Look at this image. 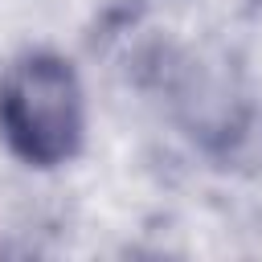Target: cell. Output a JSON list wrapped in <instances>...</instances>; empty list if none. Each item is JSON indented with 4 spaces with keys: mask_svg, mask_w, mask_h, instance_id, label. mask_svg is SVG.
Masks as SVG:
<instances>
[{
    "mask_svg": "<svg viewBox=\"0 0 262 262\" xmlns=\"http://www.w3.org/2000/svg\"><path fill=\"white\" fill-rule=\"evenodd\" d=\"M250 4H254V8H258V12H262V0H250Z\"/></svg>",
    "mask_w": 262,
    "mask_h": 262,
    "instance_id": "obj_2",
    "label": "cell"
},
{
    "mask_svg": "<svg viewBox=\"0 0 262 262\" xmlns=\"http://www.w3.org/2000/svg\"><path fill=\"white\" fill-rule=\"evenodd\" d=\"M0 135L33 168H57L82 151L86 94L74 66L49 49L16 57L0 78Z\"/></svg>",
    "mask_w": 262,
    "mask_h": 262,
    "instance_id": "obj_1",
    "label": "cell"
}]
</instances>
